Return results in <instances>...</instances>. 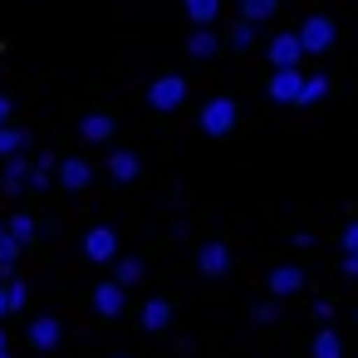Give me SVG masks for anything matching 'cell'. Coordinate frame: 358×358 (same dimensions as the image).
Instances as JSON below:
<instances>
[{
	"mask_svg": "<svg viewBox=\"0 0 358 358\" xmlns=\"http://www.w3.org/2000/svg\"><path fill=\"white\" fill-rule=\"evenodd\" d=\"M196 123H201V133H206V138H226V133L241 123V103H236L231 94H216V99H206V103H201Z\"/></svg>",
	"mask_w": 358,
	"mask_h": 358,
	"instance_id": "1",
	"label": "cell"
},
{
	"mask_svg": "<svg viewBox=\"0 0 358 358\" xmlns=\"http://www.w3.org/2000/svg\"><path fill=\"white\" fill-rule=\"evenodd\" d=\"M187 94H192L187 74H157V79L148 84V108H152V113H177V108L187 103Z\"/></svg>",
	"mask_w": 358,
	"mask_h": 358,
	"instance_id": "2",
	"label": "cell"
},
{
	"mask_svg": "<svg viewBox=\"0 0 358 358\" xmlns=\"http://www.w3.org/2000/svg\"><path fill=\"white\" fill-rule=\"evenodd\" d=\"M334 40H338V25H334L329 15H304V20H299L304 59H309V55H329V50H334Z\"/></svg>",
	"mask_w": 358,
	"mask_h": 358,
	"instance_id": "3",
	"label": "cell"
},
{
	"mask_svg": "<svg viewBox=\"0 0 358 358\" xmlns=\"http://www.w3.org/2000/svg\"><path fill=\"white\" fill-rule=\"evenodd\" d=\"M265 59H270V69H275V74H280V69H299V64H304L299 30H275V35H270V45H265Z\"/></svg>",
	"mask_w": 358,
	"mask_h": 358,
	"instance_id": "4",
	"label": "cell"
},
{
	"mask_svg": "<svg viewBox=\"0 0 358 358\" xmlns=\"http://www.w3.org/2000/svg\"><path fill=\"white\" fill-rule=\"evenodd\" d=\"M84 255H89L94 265H118V231H113V226H89Z\"/></svg>",
	"mask_w": 358,
	"mask_h": 358,
	"instance_id": "5",
	"label": "cell"
},
{
	"mask_svg": "<svg viewBox=\"0 0 358 358\" xmlns=\"http://www.w3.org/2000/svg\"><path fill=\"white\" fill-rule=\"evenodd\" d=\"M265 285H270V299H289V294H299L309 285V270L304 265H270Z\"/></svg>",
	"mask_w": 358,
	"mask_h": 358,
	"instance_id": "6",
	"label": "cell"
},
{
	"mask_svg": "<svg viewBox=\"0 0 358 358\" xmlns=\"http://www.w3.org/2000/svg\"><path fill=\"white\" fill-rule=\"evenodd\" d=\"M304 69H280V74H270V84H265V94H270V103H299V94H304Z\"/></svg>",
	"mask_w": 358,
	"mask_h": 358,
	"instance_id": "7",
	"label": "cell"
},
{
	"mask_svg": "<svg viewBox=\"0 0 358 358\" xmlns=\"http://www.w3.org/2000/svg\"><path fill=\"white\" fill-rule=\"evenodd\" d=\"M25 338H30L40 353H55V348L64 343V324H59L55 314H35V319L25 324Z\"/></svg>",
	"mask_w": 358,
	"mask_h": 358,
	"instance_id": "8",
	"label": "cell"
},
{
	"mask_svg": "<svg viewBox=\"0 0 358 358\" xmlns=\"http://www.w3.org/2000/svg\"><path fill=\"white\" fill-rule=\"evenodd\" d=\"M196 270H201L206 280L231 275V245H226V241H206V245H196Z\"/></svg>",
	"mask_w": 358,
	"mask_h": 358,
	"instance_id": "9",
	"label": "cell"
},
{
	"mask_svg": "<svg viewBox=\"0 0 358 358\" xmlns=\"http://www.w3.org/2000/svg\"><path fill=\"white\" fill-rule=\"evenodd\" d=\"M138 172H143V157H138L133 148H108V177H113L118 187H133Z\"/></svg>",
	"mask_w": 358,
	"mask_h": 358,
	"instance_id": "10",
	"label": "cell"
},
{
	"mask_svg": "<svg viewBox=\"0 0 358 358\" xmlns=\"http://www.w3.org/2000/svg\"><path fill=\"white\" fill-rule=\"evenodd\" d=\"M94 309H99L103 319H118V314L128 309V289H123V285H113V280L94 285Z\"/></svg>",
	"mask_w": 358,
	"mask_h": 358,
	"instance_id": "11",
	"label": "cell"
},
{
	"mask_svg": "<svg viewBox=\"0 0 358 358\" xmlns=\"http://www.w3.org/2000/svg\"><path fill=\"white\" fill-rule=\"evenodd\" d=\"M138 319H143V329H148V334H162V329H172V299H162V294L143 299Z\"/></svg>",
	"mask_w": 358,
	"mask_h": 358,
	"instance_id": "12",
	"label": "cell"
},
{
	"mask_svg": "<svg viewBox=\"0 0 358 358\" xmlns=\"http://www.w3.org/2000/svg\"><path fill=\"white\" fill-rule=\"evenodd\" d=\"M94 182V167L84 162V157H59V187H69V192H84Z\"/></svg>",
	"mask_w": 358,
	"mask_h": 358,
	"instance_id": "13",
	"label": "cell"
},
{
	"mask_svg": "<svg viewBox=\"0 0 358 358\" xmlns=\"http://www.w3.org/2000/svg\"><path fill=\"white\" fill-rule=\"evenodd\" d=\"M221 20V0H187V25L192 30H216Z\"/></svg>",
	"mask_w": 358,
	"mask_h": 358,
	"instance_id": "14",
	"label": "cell"
},
{
	"mask_svg": "<svg viewBox=\"0 0 358 358\" xmlns=\"http://www.w3.org/2000/svg\"><path fill=\"white\" fill-rule=\"evenodd\" d=\"M79 133H84V143H113L118 123H113V113H84Z\"/></svg>",
	"mask_w": 358,
	"mask_h": 358,
	"instance_id": "15",
	"label": "cell"
},
{
	"mask_svg": "<svg viewBox=\"0 0 358 358\" xmlns=\"http://www.w3.org/2000/svg\"><path fill=\"white\" fill-rule=\"evenodd\" d=\"M59 182V157L55 152H40L35 162H30V192H45V187H55Z\"/></svg>",
	"mask_w": 358,
	"mask_h": 358,
	"instance_id": "16",
	"label": "cell"
},
{
	"mask_svg": "<svg viewBox=\"0 0 358 358\" xmlns=\"http://www.w3.org/2000/svg\"><path fill=\"white\" fill-rule=\"evenodd\" d=\"M0 187H6V192H30V157L0 162Z\"/></svg>",
	"mask_w": 358,
	"mask_h": 358,
	"instance_id": "17",
	"label": "cell"
},
{
	"mask_svg": "<svg viewBox=\"0 0 358 358\" xmlns=\"http://www.w3.org/2000/svg\"><path fill=\"white\" fill-rule=\"evenodd\" d=\"M187 55L192 59H216L221 55V35L216 30H192L187 35Z\"/></svg>",
	"mask_w": 358,
	"mask_h": 358,
	"instance_id": "18",
	"label": "cell"
},
{
	"mask_svg": "<svg viewBox=\"0 0 358 358\" xmlns=\"http://www.w3.org/2000/svg\"><path fill=\"white\" fill-rule=\"evenodd\" d=\"M275 15H280L275 0H241V20H245V25H255V30H260V25H270Z\"/></svg>",
	"mask_w": 358,
	"mask_h": 358,
	"instance_id": "19",
	"label": "cell"
},
{
	"mask_svg": "<svg viewBox=\"0 0 358 358\" xmlns=\"http://www.w3.org/2000/svg\"><path fill=\"white\" fill-rule=\"evenodd\" d=\"M309 358H343V338H338V329H319V334L309 338Z\"/></svg>",
	"mask_w": 358,
	"mask_h": 358,
	"instance_id": "20",
	"label": "cell"
},
{
	"mask_svg": "<svg viewBox=\"0 0 358 358\" xmlns=\"http://www.w3.org/2000/svg\"><path fill=\"white\" fill-rule=\"evenodd\" d=\"M25 148H30V133L25 128H0V162H10V157H25Z\"/></svg>",
	"mask_w": 358,
	"mask_h": 358,
	"instance_id": "21",
	"label": "cell"
},
{
	"mask_svg": "<svg viewBox=\"0 0 358 358\" xmlns=\"http://www.w3.org/2000/svg\"><path fill=\"white\" fill-rule=\"evenodd\" d=\"M6 231H10V241H15V245L25 250V245L35 241V216H30V211H15V216L6 221Z\"/></svg>",
	"mask_w": 358,
	"mask_h": 358,
	"instance_id": "22",
	"label": "cell"
},
{
	"mask_svg": "<svg viewBox=\"0 0 358 358\" xmlns=\"http://www.w3.org/2000/svg\"><path fill=\"white\" fill-rule=\"evenodd\" d=\"M138 280H143V260H138V255H118V265H113V285L133 289Z\"/></svg>",
	"mask_w": 358,
	"mask_h": 358,
	"instance_id": "23",
	"label": "cell"
},
{
	"mask_svg": "<svg viewBox=\"0 0 358 358\" xmlns=\"http://www.w3.org/2000/svg\"><path fill=\"white\" fill-rule=\"evenodd\" d=\"M15 260H20V245L6 236V241H0V280H6V285L15 280Z\"/></svg>",
	"mask_w": 358,
	"mask_h": 358,
	"instance_id": "24",
	"label": "cell"
},
{
	"mask_svg": "<svg viewBox=\"0 0 358 358\" xmlns=\"http://www.w3.org/2000/svg\"><path fill=\"white\" fill-rule=\"evenodd\" d=\"M324 94H329V74H309V79H304V94H299V108L319 103Z\"/></svg>",
	"mask_w": 358,
	"mask_h": 358,
	"instance_id": "25",
	"label": "cell"
},
{
	"mask_svg": "<svg viewBox=\"0 0 358 358\" xmlns=\"http://www.w3.org/2000/svg\"><path fill=\"white\" fill-rule=\"evenodd\" d=\"M255 35H260L255 25H245V20H236V25H231V50H250V45H255Z\"/></svg>",
	"mask_w": 358,
	"mask_h": 358,
	"instance_id": "26",
	"label": "cell"
},
{
	"mask_svg": "<svg viewBox=\"0 0 358 358\" xmlns=\"http://www.w3.org/2000/svg\"><path fill=\"white\" fill-rule=\"evenodd\" d=\"M275 319H280V304H275V299H260V304L250 309V324H275Z\"/></svg>",
	"mask_w": 358,
	"mask_h": 358,
	"instance_id": "27",
	"label": "cell"
},
{
	"mask_svg": "<svg viewBox=\"0 0 358 358\" xmlns=\"http://www.w3.org/2000/svg\"><path fill=\"white\" fill-rule=\"evenodd\" d=\"M6 289H10V304H15V309H25V299H30V285H25V280H10Z\"/></svg>",
	"mask_w": 358,
	"mask_h": 358,
	"instance_id": "28",
	"label": "cell"
},
{
	"mask_svg": "<svg viewBox=\"0 0 358 358\" xmlns=\"http://www.w3.org/2000/svg\"><path fill=\"white\" fill-rule=\"evenodd\" d=\"M314 319H319L324 329H334V304H329V299H314Z\"/></svg>",
	"mask_w": 358,
	"mask_h": 358,
	"instance_id": "29",
	"label": "cell"
},
{
	"mask_svg": "<svg viewBox=\"0 0 358 358\" xmlns=\"http://www.w3.org/2000/svg\"><path fill=\"white\" fill-rule=\"evenodd\" d=\"M338 270H343V280H358V250H343V265Z\"/></svg>",
	"mask_w": 358,
	"mask_h": 358,
	"instance_id": "30",
	"label": "cell"
},
{
	"mask_svg": "<svg viewBox=\"0 0 358 358\" xmlns=\"http://www.w3.org/2000/svg\"><path fill=\"white\" fill-rule=\"evenodd\" d=\"M343 250H358V216L343 226Z\"/></svg>",
	"mask_w": 358,
	"mask_h": 358,
	"instance_id": "31",
	"label": "cell"
},
{
	"mask_svg": "<svg viewBox=\"0 0 358 358\" xmlns=\"http://www.w3.org/2000/svg\"><path fill=\"white\" fill-rule=\"evenodd\" d=\"M289 241H294V245H299V250H314V231H294V236H289Z\"/></svg>",
	"mask_w": 358,
	"mask_h": 358,
	"instance_id": "32",
	"label": "cell"
},
{
	"mask_svg": "<svg viewBox=\"0 0 358 358\" xmlns=\"http://www.w3.org/2000/svg\"><path fill=\"white\" fill-rule=\"evenodd\" d=\"M10 314H15V304H10V289L0 285V319H10Z\"/></svg>",
	"mask_w": 358,
	"mask_h": 358,
	"instance_id": "33",
	"label": "cell"
},
{
	"mask_svg": "<svg viewBox=\"0 0 358 358\" xmlns=\"http://www.w3.org/2000/svg\"><path fill=\"white\" fill-rule=\"evenodd\" d=\"M10 113H15V103H10L6 94H0V128H10Z\"/></svg>",
	"mask_w": 358,
	"mask_h": 358,
	"instance_id": "34",
	"label": "cell"
},
{
	"mask_svg": "<svg viewBox=\"0 0 358 358\" xmlns=\"http://www.w3.org/2000/svg\"><path fill=\"white\" fill-rule=\"evenodd\" d=\"M0 358H10V338L6 334H0Z\"/></svg>",
	"mask_w": 358,
	"mask_h": 358,
	"instance_id": "35",
	"label": "cell"
},
{
	"mask_svg": "<svg viewBox=\"0 0 358 358\" xmlns=\"http://www.w3.org/2000/svg\"><path fill=\"white\" fill-rule=\"evenodd\" d=\"M6 236H10V231H6V221H0V241H6Z\"/></svg>",
	"mask_w": 358,
	"mask_h": 358,
	"instance_id": "36",
	"label": "cell"
},
{
	"mask_svg": "<svg viewBox=\"0 0 358 358\" xmlns=\"http://www.w3.org/2000/svg\"><path fill=\"white\" fill-rule=\"evenodd\" d=\"M113 358H128V353H113Z\"/></svg>",
	"mask_w": 358,
	"mask_h": 358,
	"instance_id": "37",
	"label": "cell"
},
{
	"mask_svg": "<svg viewBox=\"0 0 358 358\" xmlns=\"http://www.w3.org/2000/svg\"><path fill=\"white\" fill-rule=\"evenodd\" d=\"M0 192H6V187H0Z\"/></svg>",
	"mask_w": 358,
	"mask_h": 358,
	"instance_id": "38",
	"label": "cell"
}]
</instances>
